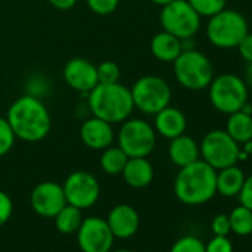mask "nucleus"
Returning a JSON list of instances; mask_svg holds the SVG:
<instances>
[{"instance_id": "obj_1", "label": "nucleus", "mask_w": 252, "mask_h": 252, "mask_svg": "<svg viewBox=\"0 0 252 252\" xmlns=\"http://www.w3.org/2000/svg\"><path fill=\"white\" fill-rule=\"evenodd\" d=\"M6 120L15 137L27 143L42 141L51 131V114L34 95H23L15 99L8 110Z\"/></svg>"}, {"instance_id": "obj_2", "label": "nucleus", "mask_w": 252, "mask_h": 252, "mask_svg": "<svg viewBox=\"0 0 252 252\" xmlns=\"http://www.w3.org/2000/svg\"><path fill=\"white\" fill-rule=\"evenodd\" d=\"M174 193L184 205L197 206L209 202L217 193V171L202 159L180 168Z\"/></svg>"}, {"instance_id": "obj_3", "label": "nucleus", "mask_w": 252, "mask_h": 252, "mask_svg": "<svg viewBox=\"0 0 252 252\" xmlns=\"http://www.w3.org/2000/svg\"><path fill=\"white\" fill-rule=\"evenodd\" d=\"M88 104L92 116L111 125L129 119L135 108L131 89L119 82L98 83L92 91H89Z\"/></svg>"}, {"instance_id": "obj_4", "label": "nucleus", "mask_w": 252, "mask_h": 252, "mask_svg": "<svg viewBox=\"0 0 252 252\" xmlns=\"http://www.w3.org/2000/svg\"><path fill=\"white\" fill-rule=\"evenodd\" d=\"M172 64L177 82L189 91L206 89L214 79L212 63L205 54L194 48L183 49Z\"/></svg>"}, {"instance_id": "obj_5", "label": "nucleus", "mask_w": 252, "mask_h": 252, "mask_svg": "<svg viewBox=\"0 0 252 252\" xmlns=\"http://www.w3.org/2000/svg\"><path fill=\"white\" fill-rule=\"evenodd\" d=\"M249 32L246 18L234 9H222L212 15L206 26V37L215 48L233 49Z\"/></svg>"}, {"instance_id": "obj_6", "label": "nucleus", "mask_w": 252, "mask_h": 252, "mask_svg": "<svg viewBox=\"0 0 252 252\" xmlns=\"http://www.w3.org/2000/svg\"><path fill=\"white\" fill-rule=\"evenodd\" d=\"M208 88L212 107L222 114L228 116L239 111L248 102V85L233 73H222L214 77Z\"/></svg>"}, {"instance_id": "obj_7", "label": "nucleus", "mask_w": 252, "mask_h": 252, "mask_svg": "<svg viewBox=\"0 0 252 252\" xmlns=\"http://www.w3.org/2000/svg\"><path fill=\"white\" fill-rule=\"evenodd\" d=\"M117 141L128 158H147L156 147V131L143 119H126Z\"/></svg>"}, {"instance_id": "obj_8", "label": "nucleus", "mask_w": 252, "mask_h": 252, "mask_svg": "<svg viewBox=\"0 0 252 252\" xmlns=\"http://www.w3.org/2000/svg\"><path fill=\"white\" fill-rule=\"evenodd\" d=\"M134 107L146 114H156L171 102V88L168 82L159 76H143L131 89Z\"/></svg>"}, {"instance_id": "obj_9", "label": "nucleus", "mask_w": 252, "mask_h": 252, "mask_svg": "<svg viewBox=\"0 0 252 252\" xmlns=\"http://www.w3.org/2000/svg\"><path fill=\"white\" fill-rule=\"evenodd\" d=\"M202 160L211 165L215 171L222 168L237 165L240 144H237L225 129H212L209 131L202 143L199 144Z\"/></svg>"}, {"instance_id": "obj_10", "label": "nucleus", "mask_w": 252, "mask_h": 252, "mask_svg": "<svg viewBox=\"0 0 252 252\" xmlns=\"http://www.w3.org/2000/svg\"><path fill=\"white\" fill-rule=\"evenodd\" d=\"M200 15L191 8L187 0H172L162 6L160 24L165 32L180 40L191 39L200 29Z\"/></svg>"}, {"instance_id": "obj_11", "label": "nucleus", "mask_w": 252, "mask_h": 252, "mask_svg": "<svg viewBox=\"0 0 252 252\" xmlns=\"http://www.w3.org/2000/svg\"><path fill=\"white\" fill-rule=\"evenodd\" d=\"M63 190L67 203L82 211L94 206L99 197V183L91 172L86 171L71 172L65 178Z\"/></svg>"}, {"instance_id": "obj_12", "label": "nucleus", "mask_w": 252, "mask_h": 252, "mask_svg": "<svg viewBox=\"0 0 252 252\" xmlns=\"http://www.w3.org/2000/svg\"><path fill=\"white\" fill-rule=\"evenodd\" d=\"M114 236L107 220L99 217L83 218L77 230V245L82 252H110Z\"/></svg>"}, {"instance_id": "obj_13", "label": "nucleus", "mask_w": 252, "mask_h": 252, "mask_svg": "<svg viewBox=\"0 0 252 252\" xmlns=\"http://www.w3.org/2000/svg\"><path fill=\"white\" fill-rule=\"evenodd\" d=\"M30 203L37 215L54 218L67 205V200L61 184L55 181H43L33 189Z\"/></svg>"}, {"instance_id": "obj_14", "label": "nucleus", "mask_w": 252, "mask_h": 252, "mask_svg": "<svg viewBox=\"0 0 252 252\" xmlns=\"http://www.w3.org/2000/svg\"><path fill=\"white\" fill-rule=\"evenodd\" d=\"M64 79L74 91L89 92L98 85L96 65L85 58H71L64 67Z\"/></svg>"}, {"instance_id": "obj_15", "label": "nucleus", "mask_w": 252, "mask_h": 252, "mask_svg": "<svg viewBox=\"0 0 252 252\" xmlns=\"http://www.w3.org/2000/svg\"><path fill=\"white\" fill-rule=\"evenodd\" d=\"M107 224L114 237L129 239L132 237L140 227V215L137 209L131 205L120 203L116 205L107 218Z\"/></svg>"}, {"instance_id": "obj_16", "label": "nucleus", "mask_w": 252, "mask_h": 252, "mask_svg": "<svg viewBox=\"0 0 252 252\" xmlns=\"http://www.w3.org/2000/svg\"><path fill=\"white\" fill-rule=\"evenodd\" d=\"M80 138L83 144L92 150H104L111 146L114 140V131L111 123L92 116L80 126Z\"/></svg>"}, {"instance_id": "obj_17", "label": "nucleus", "mask_w": 252, "mask_h": 252, "mask_svg": "<svg viewBox=\"0 0 252 252\" xmlns=\"http://www.w3.org/2000/svg\"><path fill=\"white\" fill-rule=\"evenodd\" d=\"M155 116V131L163 138L172 140L186 132L187 119L180 108L168 105Z\"/></svg>"}, {"instance_id": "obj_18", "label": "nucleus", "mask_w": 252, "mask_h": 252, "mask_svg": "<svg viewBox=\"0 0 252 252\" xmlns=\"http://www.w3.org/2000/svg\"><path fill=\"white\" fill-rule=\"evenodd\" d=\"M122 175L128 186L134 189H144L153 181L155 169L147 158H129L122 171Z\"/></svg>"}, {"instance_id": "obj_19", "label": "nucleus", "mask_w": 252, "mask_h": 252, "mask_svg": "<svg viewBox=\"0 0 252 252\" xmlns=\"http://www.w3.org/2000/svg\"><path fill=\"white\" fill-rule=\"evenodd\" d=\"M168 155L174 165L183 168L196 162L200 158V150H199V144L191 137L183 134L171 140Z\"/></svg>"}, {"instance_id": "obj_20", "label": "nucleus", "mask_w": 252, "mask_h": 252, "mask_svg": "<svg viewBox=\"0 0 252 252\" xmlns=\"http://www.w3.org/2000/svg\"><path fill=\"white\" fill-rule=\"evenodd\" d=\"M150 51L155 58L162 63H174L183 52V42L168 32L158 33L150 43Z\"/></svg>"}, {"instance_id": "obj_21", "label": "nucleus", "mask_w": 252, "mask_h": 252, "mask_svg": "<svg viewBox=\"0 0 252 252\" xmlns=\"http://www.w3.org/2000/svg\"><path fill=\"white\" fill-rule=\"evenodd\" d=\"M245 172L237 165L217 171V193L224 197H234L240 193L245 183Z\"/></svg>"}, {"instance_id": "obj_22", "label": "nucleus", "mask_w": 252, "mask_h": 252, "mask_svg": "<svg viewBox=\"0 0 252 252\" xmlns=\"http://www.w3.org/2000/svg\"><path fill=\"white\" fill-rule=\"evenodd\" d=\"M225 132L237 144L251 141L252 140V114H248L242 110L228 114Z\"/></svg>"}, {"instance_id": "obj_23", "label": "nucleus", "mask_w": 252, "mask_h": 252, "mask_svg": "<svg viewBox=\"0 0 252 252\" xmlns=\"http://www.w3.org/2000/svg\"><path fill=\"white\" fill-rule=\"evenodd\" d=\"M54 220H55V227L61 234H73V233H77L83 221V214H82V209L67 203L54 217Z\"/></svg>"}, {"instance_id": "obj_24", "label": "nucleus", "mask_w": 252, "mask_h": 252, "mask_svg": "<svg viewBox=\"0 0 252 252\" xmlns=\"http://www.w3.org/2000/svg\"><path fill=\"white\" fill-rule=\"evenodd\" d=\"M128 159L129 158L125 155V152L119 146L117 147H107V149H104V152L101 155L99 165L105 174L119 175V174H122Z\"/></svg>"}, {"instance_id": "obj_25", "label": "nucleus", "mask_w": 252, "mask_h": 252, "mask_svg": "<svg viewBox=\"0 0 252 252\" xmlns=\"http://www.w3.org/2000/svg\"><path fill=\"white\" fill-rule=\"evenodd\" d=\"M230 227L231 231L237 236H251L252 233V211L243 205L236 206L230 215Z\"/></svg>"}, {"instance_id": "obj_26", "label": "nucleus", "mask_w": 252, "mask_h": 252, "mask_svg": "<svg viewBox=\"0 0 252 252\" xmlns=\"http://www.w3.org/2000/svg\"><path fill=\"white\" fill-rule=\"evenodd\" d=\"M187 2L200 17L206 18H211L212 15L225 9L227 5V0H187Z\"/></svg>"}, {"instance_id": "obj_27", "label": "nucleus", "mask_w": 252, "mask_h": 252, "mask_svg": "<svg viewBox=\"0 0 252 252\" xmlns=\"http://www.w3.org/2000/svg\"><path fill=\"white\" fill-rule=\"evenodd\" d=\"M15 134L6 119L0 117V158L8 155L15 144Z\"/></svg>"}, {"instance_id": "obj_28", "label": "nucleus", "mask_w": 252, "mask_h": 252, "mask_svg": "<svg viewBox=\"0 0 252 252\" xmlns=\"http://www.w3.org/2000/svg\"><path fill=\"white\" fill-rule=\"evenodd\" d=\"M169 252H205V243L196 236H184L172 245Z\"/></svg>"}, {"instance_id": "obj_29", "label": "nucleus", "mask_w": 252, "mask_h": 252, "mask_svg": "<svg viewBox=\"0 0 252 252\" xmlns=\"http://www.w3.org/2000/svg\"><path fill=\"white\" fill-rule=\"evenodd\" d=\"M98 83H116L120 77V68L113 61H104L96 67Z\"/></svg>"}, {"instance_id": "obj_30", "label": "nucleus", "mask_w": 252, "mask_h": 252, "mask_svg": "<svg viewBox=\"0 0 252 252\" xmlns=\"http://www.w3.org/2000/svg\"><path fill=\"white\" fill-rule=\"evenodd\" d=\"M88 6L92 12L98 15H110L117 9L119 0H86Z\"/></svg>"}, {"instance_id": "obj_31", "label": "nucleus", "mask_w": 252, "mask_h": 252, "mask_svg": "<svg viewBox=\"0 0 252 252\" xmlns=\"http://www.w3.org/2000/svg\"><path fill=\"white\" fill-rule=\"evenodd\" d=\"M205 252H233V245L227 236H214L205 245Z\"/></svg>"}, {"instance_id": "obj_32", "label": "nucleus", "mask_w": 252, "mask_h": 252, "mask_svg": "<svg viewBox=\"0 0 252 252\" xmlns=\"http://www.w3.org/2000/svg\"><path fill=\"white\" fill-rule=\"evenodd\" d=\"M211 230H212L214 236H228L231 233L228 215L218 214L217 217H214V220L211 222Z\"/></svg>"}, {"instance_id": "obj_33", "label": "nucleus", "mask_w": 252, "mask_h": 252, "mask_svg": "<svg viewBox=\"0 0 252 252\" xmlns=\"http://www.w3.org/2000/svg\"><path fill=\"white\" fill-rule=\"evenodd\" d=\"M14 212V203L12 199L0 190V225H3L9 221V218L12 217Z\"/></svg>"}, {"instance_id": "obj_34", "label": "nucleus", "mask_w": 252, "mask_h": 252, "mask_svg": "<svg viewBox=\"0 0 252 252\" xmlns=\"http://www.w3.org/2000/svg\"><path fill=\"white\" fill-rule=\"evenodd\" d=\"M237 51H239V55L243 61L248 63H252V33H246V36L239 42V45L236 46Z\"/></svg>"}, {"instance_id": "obj_35", "label": "nucleus", "mask_w": 252, "mask_h": 252, "mask_svg": "<svg viewBox=\"0 0 252 252\" xmlns=\"http://www.w3.org/2000/svg\"><path fill=\"white\" fill-rule=\"evenodd\" d=\"M237 196H239L240 205H243V206H246L248 209L252 211V175L245 178L242 190H240V193Z\"/></svg>"}, {"instance_id": "obj_36", "label": "nucleus", "mask_w": 252, "mask_h": 252, "mask_svg": "<svg viewBox=\"0 0 252 252\" xmlns=\"http://www.w3.org/2000/svg\"><path fill=\"white\" fill-rule=\"evenodd\" d=\"M76 2L77 0H49V3L52 6H55L57 9H61V11L71 9L76 5Z\"/></svg>"}, {"instance_id": "obj_37", "label": "nucleus", "mask_w": 252, "mask_h": 252, "mask_svg": "<svg viewBox=\"0 0 252 252\" xmlns=\"http://www.w3.org/2000/svg\"><path fill=\"white\" fill-rule=\"evenodd\" d=\"M245 83L252 88V63H248L246 70H245Z\"/></svg>"}, {"instance_id": "obj_38", "label": "nucleus", "mask_w": 252, "mask_h": 252, "mask_svg": "<svg viewBox=\"0 0 252 252\" xmlns=\"http://www.w3.org/2000/svg\"><path fill=\"white\" fill-rule=\"evenodd\" d=\"M152 2H153L155 5H159V6H165V5L171 3L172 0H152Z\"/></svg>"}, {"instance_id": "obj_39", "label": "nucleus", "mask_w": 252, "mask_h": 252, "mask_svg": "<svg viewBox=\"0 0 252 252\" xmlns=\"http://www.w3.org/2000/svg\"><path fill=\"white\" fill-rule=\"evenodd\" d=\"M113 252H131V251H128V249H117V251H113Z\"/></svg>"}, {"instance_id": "obj_40", "label": "nucleus", "mask_w": 252, "mask_h": 252, "mask_svg": "<svg viewBox=\"0 0 252 252\" xmlns=\"http://www.w3.org/2000/svg\"><path fill=\"white\" fill-rule=\"evenodd\" d=\"M251 237H252V233H251Z\"/></svg>"}]
</instances>
